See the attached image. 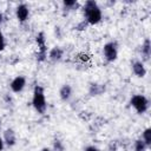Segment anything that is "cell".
<instances>
[{"label":"cell","instance_id":"obj_1","mask_svg":"<svg viewBox=\"0 0 151 151\" xmlns=\"http://www.w3.org/2000/svg\"><path fill=\"white\" fill-rule=\"evenodd\" d=\"M83 13H84V20L87 22V25H97L103 19V12L99 7L98 2L94 0H87L83 5Z\"/></svg>","mask_w":151,"mask_h":151},{"label":"cell","instance_id":"obj_2","mask_svg":"<svg viewBox=\"0 0 151 151\" xmlns=\"http://www.w3.org/2000/svg\"><path fill=\"white\" fill-rule=\"evenodd\" d=\"M32 106L34 107L35 112L39 114H44L47 110V101L45 96V88L41 85H35L33 88L32 96Z\"/></svg>","mask_w":151,"mask_h":151},{"label":"cell","instance_id":"obj_3","mask_svg":"<svg viewBox=\"0 0 151 151\" xmlns=\"http://www.w3.org/2000/svg\"><path fill=\"white\" fill-rule=\"evenodd\" d=\"M130 105L136 110L138 114H143L149 110V99L144 94H134L130 98Z\"/></svg>","mask_w":151,"mask_h":151},{"label":"cell","instance_id":"obj_4","mask_svg":"<svg viewBox=\"0 0 151 151\" xmlns=\"http://www.w3.org/2000/svg\"><path fill=\"white\" fill-rule=\"evenodd\" d=\"M103 55L107 63H113L118 58V45L116 41H109L103 46Z\"/></svg>","mask_w":151,"mask_h":151},{"label":"cell","instance_id":"obj_5","mask_svg":"<svg viewBox=\"0 0 151 151\" xmlns=\"http://www.w3.org/2000/svg\"><path fill=\"white\" fill-rule=\"evenodd\" d=\"M15 17L19 22H25L29 17V7L26 4H19L15 7Z\"/></svg>","mask_w":151,"mask_h":151},{"label":"cell","instance_id":"obj_6","mask_svg":"<svg viewBox=\"0 0 151 151\" xmlns=\"http://www.w3.org/2000/svg\"><path fill=\"white\" fill-rule=\"evenodd\" d=\"M26 86V78L24 76H17L15 78L12 79L9 87L12 90V92L14 93H20Z\"/></svg>","mask_w":151,"mask_h":151},{"label":"cell","instance_id":"obj_7","mask_svg":"<svg viewBox=\"0 0 151 151\" xmlns=\"http://www.w3.org/2000/svg\"><path fill=\"white\" fill-rule=\"evenodd\" d=\"M2 139H4L5 145H7L9 147L14 146L17 144V134H15V131L13 129H6L4 131Z\"/></svg>","mask_w":151,"mask_h":151},{"label":"cell","instance_id":"obj_8","mask_svg":"<svg viewBox=\"0 0 151 151\" xmlns=\"http://www.w3.org/2000/svg\"><path fill=\"white\" fill-rule=\"evenodd\" d=\"M132 72L134 76H137L138 78H144L146 76V67L144 65L143 61L140 60H134L132 63Z\"/></svg>","mask_w":151,"mask_h":151},{"label":"cell","instance_id":"obj_9","mask_svg":"<svg viewBox=\"0 0 151 151\" xmlns=\"http://www.w3.org/2000/svg\"><path fill=\"white\" fill-rule=\"evenodd\" d=\"M106 87L104 84H99V83H91L88 86V94L91 97H99L101 94H104Z\"/></svg>","mask_w":151,"mask_h":151},{"label":"cell","instance_id":"obj_10","mask_svg":"<svg viewBox=\"0 0 151 151\" xmlns=\"http://www.w3.org/2000/svg\"><path fill=\"white\" fill-rule=\"evenodd\" d=\"M63 57H64V50H63L61 47H59V46L52 47V48L50 50L48 54H47V58H48L51 61H53V63L60 61V60L63 59Z\"/></svg>","mask_w":151,"mask_h":151},{"label":"cell","instance_id":"obj_11","mask_svg":"<svg viewBox=\"0 0 151 151\" xmlns=\"http://www.w3.org/2000/svg\"><path fill=\"white\" fill-rule=\"evenodd\" d=\"M72 94H73V88L70 84H64L59 88V97L63 101H68L72 98Z\"/></svg>","mask_w":151,"mask_h":151},{"label":"cell","instance_id":"obj_12","mask_svg":"<svg viewBox=\"0 0 151 151\" xmlns=\"http://www.w3.org/2000/svg\"><path fill=\"white\" fill-rule=\"evenodd\" d=\"M140 53L144 60H149L151 55V41L149 38H145V40L143 41L142 47H140Z\"/></svg>","mask_w":151,"mask_h":151},{"label":"cell","instance_id":"obj_13","mask_svg":"<svg viewBox=\"0 0 151 151\" xmlns=\"http://www.w3.org/2000/svg\"><path fill=\"white\" fill-rule=\"evenodd\" d=\"M79 2L77 0H64L63 1V7L66 11H74L79 8Z\"/></svg>","mask_w":151,"mask_h":151},{"label":"cell","instance_id":"obj_14","mask_svg":"<svg viewBox=\"0 0 151 151\" xmlns=\"http://www.w3.org/2000/svg\"><path fill=\"white\" fill-rule=\"evenodd\" d=\"M140 139L146 144L147 147L151 146V129H150V127H146V129L143 131V133H142V138H140Z\"/></svg>","mask_w":151,"mask_h":151},{"label":"cell","instance_id":"obj_15","mask_svg":"<svg viewBox=\"0 0 151 151\" xmlns=\"http://www.w3.org/2000/svg\"><path fill=\"white\" fill-rule=\"evenodd\" d=\"M35 42L38 44V47L39 48H44L46 47V38H45V34L44 32H39L35 37Z\"/></svg>","mask_w":151,"mask_h":151},{"label":"cell","instance_id":"obj_16","mask_svg":"<svg viewBox=\"0 0 151 151\" xmlns=\"http://www.w3.org/2000/svg\"><path fill=\"white\" fill-rule=\"evenodd\" d=\"M52 151H65V144L60 139H54L52 143Z\"/></svg>","mask_w":151,"mask_h":151},{"label":"cell","instance_id":"obj_17","mask_svg":"<svg viewBox=\"0 0 151 151\" xmlns=\"http://www.w3.org/2000/svg\"><path fill=\"white\" fill-rule=\"evenodd\" d=\"M47 59V47H44V48H39L38 50V53H37V60L39 63H42Z\"/></svg>","mask_w":151,"mask_h":151},{"label":"cell","instance_id":"obj_18","mask_svg":"<svg viewBox=\"0 0 151 151\" xmlns=\"http://www.w3.org/2000/svg\"><path fill=\"white\" fill-rule=\"evenodd\" d=\"M133 150H134V151H146V150H147V146H146V144H145L142 139H137V140L134 142Z\"/></svg>","mask_w":151,"mask_h":151},{"label":"cell","instance_id":"obj_19","mask_svg":"<svg viewBox=\"0 0 151 151\" xmlns=\"http://www.w3.org/2000/svg\"><path fill=\"white\" fill-rule=\"evenodd\" d=\"M6 47V40H5V35L2 33V31L0 29V52H2Z\"/></svg>","mask_w":151,"mask_h":151},{"label":"cell","instance_id":"obj_20","mask_svg":"<svg viewBox=\"0 0 151 151\" xmlns=\"http://www.w3.org/2000/svg\"><path fill=\"white\" fill-rule=\"evenodd\" d=\"M87 26H88V25H87V22H86L85 20H83V21H80V22H79L74 28H76V29H78V31H83V29H86V27H87Z\"/></svg>","mask_w":151,"mask_h":151},{"label":"cell","instance_id":"obj_21","mask_svg":"<svg viewBox=\"0 0 151 151\" xmlns=\"http://www.w3.org/2000/svg\"><path fill=\"white\" fill-rule=\"evenodd\" d=\"M84 151H100V150L97 146H94V145H88V146H86L84 149Z\"/></svg>","mask_w":151,"mask_h":151},{"label":"cell","instance_id":"obj_22","mask_svg":"<svg viewBox=\"0 0 151 151\" xmlns=\"http://www.w3.org/2000/svg\"><path fill=\"white\" fill-rule=\"evenodd\" d=\"M4 147H5V143H4L2 137H0V151H2V150H4Z\"/></svg>","mask_w":151,"mask_h":151},{"label":"cell","instance_id":"obj_23","mask_svg":"<svg viewBox=\"0 0 151 151\" xmlns=\"http://www.w3.org/2000/svg\"><path fill=\"white\" fill-rule=\"evenodd\" d=\"M2 22H4V14H2V12L0 11V26H1Z\"/></svg>","mask_w":151,"mask_h":151},{"label":"cell","instance_id":"obj_24","mask_svg":"<svg viewBox=\"0 0 151 151\" xmlns=\"http://www.w3.org/2000/svg\"><path fill=\"white\" fill-rule=\"evenodd\" d=\"M40 151H52V149H50V147H42Z\"/></svg>","mask_w":151,"mask_h":151},{"label":"cell","instance_id":"obj_25","mask_svg":"<svg viewBox=\"0 0 151 151\" xmlns=\"http://www.w3.org/2000/svg\"><path fill=\"white\" fill-rule=\"evenodd\" d=\"M0 127H1V123H0Z\"/></svg>","mask_w":151,"mask_h":151}]
</instances>
